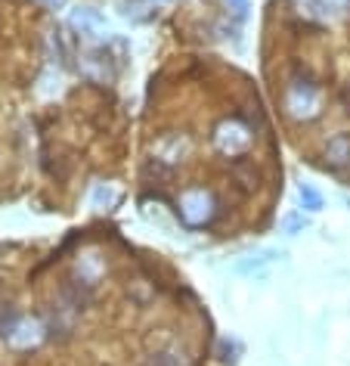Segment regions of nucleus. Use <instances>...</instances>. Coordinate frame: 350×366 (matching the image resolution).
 Returning <instances> with one entry per match:
<instances>
[{"instance_id": "nucleus-13", "label": "nucleus", "mask_w": 350, "mask_h": 366, "mask_svg": "<svg viewBox=\"0 0 350 366\" xmlns=\"http://www.w3.org/2000/svg\"><path fill=\"white\" fill-rule=\"evenodd\" d=\"M282 230L289 233V236L304 233V230H307V217H304V214H289V217L282 221Z\"/></svg>"}, {"instance_id": "nucleus-10", "label": "nucleus", "mask_w": 350, "mask_h": 366, "mask_svg": "<svg viewBox=\"0 0 350 366\" xmlns=\"http://www.w3.org/2000/svg\"><path fill=\"white\" fill-rule=\"evenodd\" d=\"M19 314H16V310L10 307V305H0V338H4V342H10V335H13V329L19 326Z\"/></svg>"}, {"instance_id": "nucleus-11", "label": "nucleus", "mask_w": 350, "mask_h": 366, "mask_svg": "<svg viewBox=\"0 0 350 366\" xmlns=\"http://www.w3.org/2000/svg\"><path fill=\"white\" fill-rule=\"evenodd\" d=\"M276 252H264V254H248L245 261H239V273H257L261 267H266V264H273Z\"/></svg>"}, {"instance_id": "nucleus-7", "label": "nucleus", "mask_w": 350, "mask_h": 366, "mask_svg": "<svg viewBox=\"0 0 350 366\" xmlns=\"http://www.w3.org/2000/svg\"><path fill=\"white\" fill-rule=\"evenodd\" d=\"M71 29H78L84 38H99L103 19H99L94 10H78V13H71Z\"/></svg>"}, {"instance_id": "nucleus-5", "label": "nucleus", "mask_w": 350, "mask_h": 366, "mask_svg": "<svg viewBox=\"0 0 350 366\" xmlns=\"http://www.w3.org/2000/svg\"><path fill=\"white\" fill-rule=\"evenodd\" d=\"M81 69L87 71L90 78H112L115 75V66H112V53H109L106 47H94L87 50L84 56H81Z\"/></svg>"}, {"instance_id": "nucleus-8", "label": "nucleus", "mask_w": 350, "mask_h": 366, "mask_svg": "<svg viewBox=\"0 0 350 366\" xmlns=\"http://www.w3.org/2000/svg\"><path fill=\"white\" fill-rule=\"evenodd\" d=\"M41 332L44 329L38 323H31V320H19V326H16L13 335H10V345L13 347H31V345H38Z\"/></svg>"}, {"instance_id": "nucleus-14", "label": "nucleus", "mask_w": 350, "mask_h": 366, "mask_svg": "<svg viewBox=\"0 0 350 366\" xmlns=\"http://www.w3.org/2000/svg\"><path fill=\"white\" fill-rule=\"evenodd\" d=\"M236 354H239V345H236V342H229V338H224V342H220V360L233 363V360H236Z\"/></svg>"}, {"instance_id": "nucleus-15", "label": "nucleus", "mask_w": 350, "mask_h": 366, "mask_svg": "<svg viewBox=\"0 0 350 366\" xmlns=\"http://www.w3.org/2000/svg\"><path fill=\"white\" fill-rule=\"evenodd\" d=\"M149 366H183V360H177L174 354H159L149 360Z\"/></svg>"}, {"instance_id": "nucleus-1", "label": "nucleus", "mask_w": 350, "mask_h": 366, "mask_svg": "<svg viewBox=\"0 0 350 366\" xmlns=\"http://www.w3.org/2000/svg\"><path fill=\"white\" fill-rule=\"evenodd\" d=\"M319 90L313 84L310 78H294L289 87H285V109H289L291 118H298V122H310V118L319 115Z\"/></svg>"}, {"instance_id": "nucleus-17", "label": "nucleus", "mask_w": 350, "mask_h": 366, "mask_svg": "<svg viewBox=\"0 0 350 366\" xmlns=\"http://www.w3.org/2000/svg\"><path fill=\"white\" fill-rule=\"evenodd\" d=\"M38 4H44V6H47V10H56V6H62V4H66V0H38Z\"/></svg>"}, {"instance_id": "nucleus-12", "label": "nucleus", "mask_w": 350, "mask_h": 366, "mask_svg": "<svg viewBox=\"0 0 350 366\" xmlns=\"http://www.w3.org/2000/svg\"><path fill=\"white\" fill-rule=\"evenodd\" d=\"M298 199H301L304 212H319V208H322V196L310 187V183H301V187H298Z\"/></svg>"}, {"instance_id": "nucleus-4", "label": "nucleus", "mask_w": 350, "mask_h": 366, "mask_svg": "<svg viewBox=\"0 0 350 366\" xmlns=\"http://www.w3.org/2000/svg\"><path fill=\"white\" fill-rule=\"evenodd\" d=\"M189 140L183 134H164L159 143H155V149H152V155H155V162L159 164H180L183 159L189 155Z\"/></svg>"}, {"instance_id": "nucleus-2", "label": "nucleus", "mask_w": 350, "mask_h": 366, "mask_svg": "<svg viewBox=\"0 0 350 366\" xmlns=\"http://www.w3.org/2000/svg\"><path fill=\"white\" fill-rule=\"evenodd\" d=\"M217 205H214V196L201 187H192L180 196V217L186 227H205L211 217H214Z\"/></svg>"}, {"instance_id": "nucleus-3", "label": "nucleus", "mask_w": 350, "mask_h": 366, "mask_svg": "<svg viewBox=\"0 0 350 366\" xmlns=\"http://www.w3.org/2000/svg\"><path fill=\"white\" fill-rule=\"evenodd\" d=\"M214 146L224 155H242L248 146H251V131L242 124V122H224V124H217V131H214Z\"/></svg>"}, {"instance_id": "nucleus-9", "label": "nucleus", "mask_w": 350, "mask_h": 366, "mask_svg": "<svg viewBox=\"0 0 350 366\" xmlns=\"http://www.w3.org/2000/svg\"><path fill=\"white\" fill-rule=\"evenodd\" d=\"M310 13L322 16V19H338V16L350 13V0H307Z\"/></svg>"}, {"instance_id": "nucleus-6", "label": "nucleus", "mask_w": 350, "mask_h": 366, "mask_svg": "<svg viewBox=\"0 0 350 366\" xmlns=\"http://www.w3.org/2000/svg\"><path fill=\"white\" fill-rule=\"evenodd\" d=\"M326 159L331 168H344L350 164V134H335L326 143Z\"/></svg>"}, {"instance_id": "nucleus-16", "label": "nucleus", "mask_w": 350, "mask_h": 366, "mask_svg": "<svg viewBox=\"0 0 350 366\" xmlns=\"http://www.w3.org/2000/svg\"><path fill=\"white\" fill-rule=\"evenodd\" d=\"M341 106H344L347 112H350V87H344V90H341Z\"/></svg>"}]
</instances>
